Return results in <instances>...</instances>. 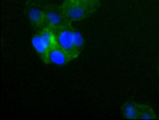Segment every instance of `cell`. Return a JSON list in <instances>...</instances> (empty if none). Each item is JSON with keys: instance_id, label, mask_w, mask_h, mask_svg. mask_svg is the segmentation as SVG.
<instances>
[{"instance_id": "obj_1", "label": "cell", "mask_w": 159, "mask_h": 120, "mask_svg": "<svg viewBox=\"0 0 159 120\" xmlns=\"http://www.w3.org/2000/svg\"><path fill=\"white\" fill-rule=\"evenodd\" d=\"M47 2L45 0H27L25 10L30 24L38 30L46 27L45 9Z\"/></svg>"}, {"instance_id": "obj_9", "label": "cell", "mask_w": 159, "mask_h": 120, "mask_svg": "<svg viewBox=\"0 0 159 120\" xmlns=\"http://www.w3.org/2000/svg\"><path fill=\"white\" fill-rule=\"evenodd\" d=\"M73 46L77 58L82 52L84 46V39L80 30L73 26Z\"/></svg>"}, {"instance_id": "obj_10", "label": "cell", "mask_w": 159, "mask_h": 120, "mask_svg": "<svg viewBox=\"0 0 159 120\" xmlns=\"http://www.w3.org/2000/svg\"><path fill=\"white\" fill-rule=\"evenodd\" d=\"M157 119V115L154 110L148 104L139 103L138 119Z\"/></svg>"}, {"instance_id": "obj_8", "label": "cell", "mask_w": 159, "mask_h": 120, "mask_svg": "<svg viewBox=\"0 0 159 120\" xmlns=\"http://www.w3.org/2000/svg\"><path fill=\"white\" fill-rule=\"evenodd\" d=\"M38 31L49 50L57 45L55 35L52 30L45 27Z\"/></svg>"}, {"instance_id": "obj_6", "label": "cell", "mask_w": 159, "mask_h": 120, "mask_svg": "<svg viewBox=\"0 0 159 120\" xmlns=\"http://www.w3.org/2000/svg\"><path fill=\"white\" fill-rule=\"evenodd\" d=\"M31 44L34 50L41 60L44 63L47 64V57L49 49L43 40L39 31H38L32 37Z\"/></svg>"}, {"instance_id": "obj_3", "label": "cell", "mask_w": 159, "mask_h": 120, "mask_svg": "<svg viewBox=\"0 0 159 120\" xmlns=\"http://www.w3.org/2000/svg\"><path fill=\"white\" fill-rule=\"evenodd\" d=\"M71 24L68 23L53 30L55 35L57 45L67 52L73 59H75L77 57L73 46V26Z\"/></svg>"}, {"instance_id": "obj_2", "label": "cell", "mask_w": 159, "mask_h": 120, "mask_svg": "<svg viewBox=\"0 0 159 120\" xmlns=\"http://www.w3.org/2000/svg\"><path fill=\"white\" fill-rule=\"evenodd\" d=\"M61 6L67 20L71 23L84 20L95 12L76 0H64Z\"/></svg>"}, {"instance_id": "obj_5", "label": "cell", "mask_w": 159, "mask_h": 120, "mask_svg": "<svg viewBox=\"0 0 159 120\" xmlns=\"http://www.w3.org/2000/svg\"><path fill=\"white\" fill-rule=\"evenodd\" d=\"M74 60L72 57L59 45H57L49 50L47 64H52L57 66H64Z\"/></svg>"}, {"instance_id": "obj_12", "label": "cell", "mask_w": 159, "mask_h": 120, "mask_svg": "<svg viewBox=\"0 0 159 120\" xmlns=\"http://www.w3.org/2000/svg\"><path fill=\"white\" fill-rule=\"evenodd\" d=\"M157 72H158V74H159V66H158V68H157Z\"/></svg>"}, {"instance_id": "obj_7", "label": "cell", "mask_w": 159, "mask_h": 120, "mask_svg": "<svg viewBox=\"0 0 159 120\" xmlns=\"http://www.w3.org/2000/svg\"><path fill=\"white\" fill-rule=\"evenodd\" d=\"M139 104L131 100L124 102L121 107L123 117L128 120L138 119Z\"/></svg>"}, {"instance_id": "obj_11", "label": "cell", "mask_w": 159, "mask_h": 120, "mask_svg": "<svg viewBox=\"0 0 159 120\" xmlns=\"http://www.w3.org/2000/svg\"><path fill=\"white\" fill-rule=\"evenodd\" d=\"M96 12L101 6L100 0H76Z\"/></svg>"}, {"instance_id": "obj_4", "label": "cell", "mask_w": 159, "mask_h": 120, "mask_svg": "<svg viewBox=\"0 0 159 120\" xmlns=\"http://www.w3.org/2000/svg\"><path fill=\"white\" fill-rule=\"evenodd\" d=\"M46 27L54 30L68 23L61 5L47 3L45 9Z\"/></svg>"}]
</instances>
